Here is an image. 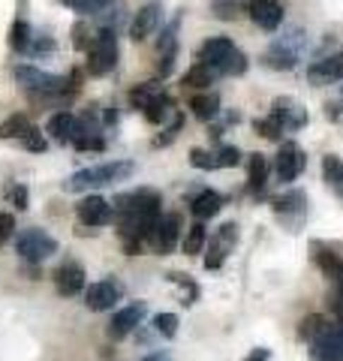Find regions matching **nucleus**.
Returning <instances> with one entry per match:
<instances>
[{
  "label": "nucleus",
  "mask_w": 343,
  "mask_h": 361,
  "mask_svg": "<svg viewBox=\"0 0 343 361\" xmlns=\"http://www.w3.org/2000/svg\"><path fill=\"white\" fill-rule=\"evenodd\" d=\"M160 205H163V196L151 187L133 190V193H121L112 202L114 211V226H118V235L124 241V250L130 256H139L148 247V235H151L154 223L160 220Z\"/></svg>",
  "instance_id": "nucleus-1"
},
{
  "label": "nucleus",
  "mask_w": 343,
  "mask_h": 361,
  "mask_svg": "<svg viewBox=\"0 0 343 361\" xmlns=\"http://www.w3.org/2000/svg\"><path fill=\"white\" fill-rule=\"evenodd\" d=\"M136 172V163L130 160H112V163H100V166H90L82 169L64 180V190L66 193H82V190H97V187H109V184H118V180H127Z\"/></svg>",
  "instance_id": "nucleus-2"
},
{
  "label": "nucleus",
  "mask_w": 343,
  "mask_h": 361,
  "mask_svg": "<svg viewBox=\"0 0 343 361\" xmlns=\"http://www.w3.org/2000/svg\"><path fill=\"white\" fill-rule=\"evenodd\" d=\"M199 63L211 66V70L220 75H244L247 73V54L229 37H214L208 42H202Z\"/></svg>",
  "instance_id": "nucleus-3"
},
{
  "label": "nucleus",
  "mask_w": 343,
  "mask_h": 361,
  "mask_svg": "<svg viewBox=\"0 0 343 361\" xmlns=\"http://www.w3.org/2000/svg\"><path fill=\"white\" fill-rule=\"evenodd\" d=\"M114 66H118V37H114L112 27H106L88 45V73L90 75H109Z\"/></svg>",
  "instance_id": "nucleus-4"
},
{
  "label": "nucleus",
  "mask_w": 343,
  "mask_h": 361,
  "mask_svg": "<svg viewBox=\"0 0 343 361\" xmlns=\"http://www.w3.org/2000/svg\"><path fill=\"white\" fill-rule=\"evenodd\" d=\"M16 253L25 262H42V259L57 253V241L45 229H25L16 238Z\"/></svg>",
  "instance_id": "nucleus-5"
},
{
  "label": "nucleus",
  "mask_w": 343,
  "mask_h": 361,
  "mask_svg": "<svg viewBox=\"0 0 343 361\" xmlns=\"http://www.w3.org/2000/svg\"><path fill=\"white\" fill-rule=\"evenodd\" d=\"M181 235V214H160V220L154 223L151 235H148V247L160 256H169L178 244Z\"/></svg>",
  "instance_id": "nucleus-6"
},
{
  "label": "nucleus",
  "mask_w": 343,
  "mask_h": 361,
  "mask_svg": "<svg viewBox=\"0 0 343 361\" xmlns=\"http://www.w3.org/2000/svg\"><path fill=\"white\" fill-rule=\"evenodd\" d=\"M235 244H238V226L235 223H223L220 229H217L211 235V241H208V256H205V268L208 271H217L220 268L229 253L235 250Z\"/></svg>",
  "instance_id": "nucleus-7"
},
{
  "label": "nucleus",
  "mask_w": 343,
  "mask_h": 361,
  "mask_svg": "<svg viewBox=\"0 0 343 361\" xmlns=\"http://www.w3.org/2000/svg\"><path fill=\"white\" fill-rule=\"evenodd\" d=\"M121 295H124V286L114 277H106L85 289V304H88V310L102 313V310H112L114 304L121 301Z\"/></svg>",
  "instance_id": "nucleus-8"
},
{
  "label": "nucleus",
  "mask_w": 343,
  "mask_h": 361,
  "mask_svg": "<svg viewBox=\"0 0 343 361\" xmlns=\"http://www.w3.org/2000/svg\"><path fill=\"white\" fill-rule=\"evenodd\" d=\"M54 289H57V295H64V298L82 295V289H85V265L76 262V259L61 262L57 271H54Z\"/></svg>",
  "instance_id": "nucleus-9"
},
{
  "label": "nucleus",
  "mask_w": 343,
  "mask_h": 361,
  "mask_svg": "<svg viewBox=\"0 0 343 361\" xmlns=\"http://www.w3.org/2000/svg\"><path fill=\"white\" fill-rule=\"evenodd\" d=\"M307 166V157L301 151V145L295 142H283L280 151H277V160H274V169H277V178L283 180V184H289V180H295Z\"/></svg>",
  "instance_id": "nucleus-10"
},
{
  "label": "nucleus",
  "mask_w": 343,
  "mask_h": 361,
  "mask_svg": "<svg viewBox=\"0 0 343 361\" xmlns=\"http://www.w3.org/2000/svg\"><path fill=\"white\" fill-rule=\"evenodd\" d=\"M145 313H148V307H145L142 301L127 304L124 310H118V313L112 316V322H109V337H112V341H124V337H130V334L142 325Z\"/></svg>",
  "instance_id": "nucleus-11"
},
{
  "label": "nucleus",
  "mask_w": 343,
  "mask_h": 361,
  "mask_svg": "<svg viewBox=\"0 0 343 361\" xmlns=\"http://www.w3.org/2000/svg\"><path fill=\"white\" fill-rule=\"evenodd\" d=\"M311 358L313 361H343V325L325 329L316 341H311Z\"/></svg>",
  "instance_id": "nucleus-12"
},
{
  "label": "nucleus",
  "mask_w": 343,
  "mask_h": 361,
  "mask_svg": "<svg viewBox=\"0 0 343 361\" xmlns=\"http://www.w3.org/2000/svg\"><path fill=\"white\" fill-rule=\"evenodd\" d=\"M160 21H163V4H160V0H151V4H145L139 13L133 16V21H130V37L136 42H145L160 27Z\"/></svg>",
  "instance_id": "nucleus-13"
},
{
  "label": "nucleus",
  "mask_w": 343,
  "mask_h": 361,
  "mask_svg": "<svg viewBox=\"0 0 343 361\" xmlns=\"http://www.w3.org/2000/svg\"><path fill=\"white\" fill-rule=\"evenodd\" d=\"M244 9H247L250 21L259 25L262 30H277L283 25V6L277 0H247Z\"/></svg>",
  "instance_id": "nucleus-14"
},
{
  "label": "nucleus",
  "mask_w": 343,
  "mask_h": 361,
  "mask_svg": "<svg viewBox=\"0 0 343 361\" xmlns=\"http://www.w3.org/2000/svg\"><path fill=\"white\" fill-rule=\"evenodd\" d=\"M76 217L85 226H106V223H112L114 211H112V202H106L102 196H88V199L78 202Z\"/></svg>",
  "instance_id": "nucleus-15"
},
{
  "label": "nucleus",
  "mask_w": 343,
  "mask_h": 361,
  "mask_svg": "<svg viewBox=\"0 0 343 361\" xmlns=\"http://www.w3.org/2000/svg\"><path fill=\"white\" fill-rule=\"evenodd\" d=\"M307 82L316 85V87L343 82V51H340V54H331V58L316 61L311 70H307Z\"/></svg>",
  "instance_id": "nucleus-16"
},
{
  "label": "nucleus",
  "mask_w": 343,
  "mask_h": 361,
  "mask_svg": "<svg viewBox=\"0 0 343 361\" xmlns=\"http://www.w3.org/2000/svg\"><path fill=\"white\" fill-rule=\"evenodd\" d=\"M271 115L280 121L283 130H301L307 123V109L301 103H295L292 97H277V99H274Z\"/></svg>",
  "instance_id": "nucleus-17"
},
{
  "label": "nucleus",
  "mask_w": 343,
  "mask_h": 361,
  "mask_svg": "<svg viewBox=\"0 0 343 361\" xmlns=\"http://www.w3.org/2000/svg\"><path fill=\"white\" fill-rule=\"evenodd\" d=\"M175 33H178V18L163 30V37H160V45H157V49H160L157 73L163 75V78L172 73V66H175V58H178V37H175Z\"/></svg>",
  "instance_id": "nucleus-18"
},
{
  "label": "nucleus",
  "mask_w": 343,
  "mask_h": 361,
  "mask_svg": "<svg viewBox=\"0 0 343 361\" xmlns=\"http://www.w3.org/2000/svg\"><path fill=\"white\" fill-rule=\"evenodd\" d=\"M299 58H301V51H299V45H292V39H277L268 49L265 63L271 70H292L299 63Z\"/></svg>",
  "instance_id": "nucleus-19"
},
{
  "label": "nucleus",
  "mask_w": 343,
  "mask_h": 361,
  "mask_svg": "<svg viewBox=\"0 0 343 361\" xmlns=\"http://www.w3.org/2000/svg\"><path fill=\"white\" fill-rule=\"evenodd\" d=\"M45 133H49V139H54L57 145H73L76 139V115L70 111H54L45 123Z\"/></svg>",
  "instance_id": "nucleus-20"
},
{
  "label": "nucleus",
  "mask_w": 343,
  "mask_h": 361,
  "mask_svg": "<svg viewBox=\"0 0 343 361\" xmlns=\"http://www.w3.org/2000/svg\"><path fill=\"white\" fill-rule=\"evenodd\" d=\"M268 184V160L262 154H250L247 163V193L250 196H262Z\"/></svg>",
  "instance_id": "nucleus-21"
},
{
  "label": "nucleus",
  "mask_w": 343,
  "mask_h": 361,
  "mask_svg": "<svg viewBox=\"0 0 343 361\" xmlns=\"http://www.w3.org/2000/svg\"><path fill=\"white\" fill-rule=\"evenodd\" d=\"M220 208H223V196L214 193V190H202V193L190 202L193 217L202 220V223L208 220V217H214V214H220Z\"/></svg>",
  "instance_id": "nucleus-22"
},
{
  "label": "nucleus",
  "mask_w": 343,
  "mask_h": 361,
  "mask_svg": "<svg viewBox=\"0 0 343 361\" xmlns=\"http://www.w3.org/2000/svg\"><path fill=\"white\" fill-rule=\"evenodd\" d=\"M33 130H37V127L30 123L28 115H9L4 123H0V139H6V142H25Z\"/></svg>",
  "instance_id": "nucleus-23"
},
{
  "label": "nucleus",
  "mask_w": 343,
  "mask_h": 361,
  "mask_svg": "<svg viewBox=\"0 0 343 361\" xmlns=\"http://www.w3.org/2000/svg\"><path fill=\"white\" fill-rule=\"evenodd\" d=\"M271 208H274V214H277V217H283V220H289V214H295V217L301 220L304 214H307V196H304V193H286V196H280V199H274Z\"/></svg>",
  "instance_id": "nucleus-24"
},
{
  "label": "nucleus",
  "mask_w": 343,
  "mask_h": 361,
  "mask_svg": "<svg viewBox=\"0 0 343 361\" xmlns=\"http://www.w3.org/2000/svg\"><path fill=\"white\" fill-rule=\"evenodd\" d=\"M323 178H325V184L343 199V160L337 154L323 157Z\"/></svg>",
  "instance_id": "nucleus-25"
},
{
  "label": "nucleus",
  "mask_w": 343,
  "mask_h": 361,
  "mask_svg": "<svg viewBox=\"0 0 343 361\" xmlns=\"http://www.w3.org/2000/svg\"><path fill=\"white\" fill-rule=\"evenodd\" d=\"M190 109L199 121H214L220 115V97L217 94H196L190 99Z\"/></svg>",
  "instance_id": "nucleus-26"
},
{
  "label": "nucleus",
  "mask_w": 343,
  "mask_h": 361,
  "mask_svg": "<svg viewBox=\"0 0 343 361\" xmlns=\"http://www.w3.org/2000/svg\"><path fill=\"white\" fill-rule=\"evenodd\" d=\"M142 115H145L148 121H151V123H163L166 118L175 115V103H172V99L166 97V90H163V94L154 97L151 103H148V106L142 109Z\"/></svg>",
  "instance_id": "nucleus-27"
},
{
  "label": "nucleus",
  "mask_w": 343,
  "mask_h": 361,
  "mask_svg": "<svg viewBox=\"0 0 343 361\" xmlns=\"http://www.w3.org/2000/svg\"><path fill=\"white\" fill-rule=\"evenodd\" d=\"M30 39H33L30 25H28L25 18H18L16 25L9 27V49L18 51V54H25V51H28V45H30Z\"/></svg>",
  "instance_id": "nucleus-28"
},
{
  "label": "nucleus",
  "mask_w": 343,
  "mask_h": 361,
  "mask_svg": "<svg viewBox=\"0 0 343 361\" xmlns=\"http://www.w3.org/2000/svg\"><path fill=\"white\" fill-rule=\"evenodd\" d=\"M205 244H208V232H205V223L196 220V223L190 226L187 238H184V253L187 256H199L205 250Z\"/></svg>",
  "instance_id": "nucleus-29"
},
{
  "label": "nucleus",
  "mask_w": 343,
  "mask_h": 361,
  "mask_svg": "<svg viewBox=\"0 0 343 361\" xmlns=\"http://www.w3.org/2000/svg\"><path fill=\"white\" fill-rule=\"evenodd\" d=\"M214 70L211 66H205V63H193L190 70H187V75H184V85L187 87H199V90H205V87H211L214 85Z\"/></svg>",
  "instance_id": "nucleus-30"
},
{
  "label": "nucleus",
  "mask_w": 343,
  "mask_h": 361,
  "mask_svg": "<svg viewBox=\"0 0 343 361\" xmlns=\"http://www.w3.org/2000/svg\"><path fill=\"white\" fill-rule=\"evenodd\" d=\"M160 94H163L160 82H142V85H136V87L130 90V103H133L136 109H145V106L151 103L154 97H160Z\"/></svg>",
  "instance_id": "nucleus-31"
},
{
  "label": "nucleus",
  "mask_w": 343,
  "mask_h": 361,
  "mask_svg": "<svg viewBox=\"0 0 343 361\" xmlns=\"http://www.w3.org/2000/svg\"><path fill=\"white\" fill-rule=\"evenodd\" d=\"M61 4L70 6L78 16H100L102 9H109L114 4V0H61Z\"/></svg>",
  "instance_id": "nucleus-32"
},
{
  "label": "nucleus",
  "mask_w": 343,
  "mask_h": 361,
  "mask_svg": "<svg viewBox=\"0 0 343 361\" xmlns=\"http://www.w3.org/2000/svg\"><path fill=\"white\" fill-rule=\"evenodd\" d=\"M154 331L160 337H166V341H172V337L178 334V316L175 313H157L154 316Z\"/></svg>",
  "instance_id": "nucleus-33"
},
{
  "label": "nucleus",
  "mask_w": 343,
  "mask_h": 361,
  "mask_svg": "<svg viewBox=\"0 0 343 361\" xmlns=\"http://www.w3.org/2000/svg\"><path fill=\"white\" fill-rule=\"evenodd\" d=\"M190 166H193V169H205V172H214V169H217V154H214V151L193 148V151H190Z\"/></svg>",
  "instance_id": "nucleus-34"
},
{
  "label": "nucleus",
  "mask_w": 343,
  "mask_h": 361,
  "mask_svg": "<svg viewBox=\"0 0 343 361\" xmlns=\"http://www.w3.org/2000/svg\"><path fill=\"white\" fill-rule=\"evenodd\" d=\"M211 9H214V16L217 18H235L238 13H241V0H211Z\"/></svg>",
  "instance_id": "nucleus-35"
},
{
  "label": "nucleus",
  "mask_w": 343,
  "mask_h": 361,
  "mask_svg": "<svg viewBox=\"0 0 343 361\" xmlns=\"http://www.w3.org/2000/svg\"><path fill=\"white\" fill-rule=\"evenodd\" d=\"M217 169H232L241 163V151L235 148V145H223V148H217Z\"/></svg>",
  "instance_id": "nucleus-36"
},
{
  "label": "nucleus",
  "mask_w": 343,
  "mask_h": 361,
  "mask_svg": "<svg viewBox=\"0 0 343 361\" xmlns=\"http://www.w3.org/2000/svg\"><path fill=\"white\" fill-rule=\"evenodd\" d=\"M253 130H256L259 135H265V139H280V133H283L280 121L274 118V115H268V118H259V121L253 123Z\"/></svg>",
  "instance_id": "nucleus-37"
},
{
  "label": "nucleus",
  "mask_w": 343,
  "mask_h": 361,
  "mask_svg": "<svg viewBox=\"0 0 343 361\" xmlns=\"http://www.w3.org/2000/svg\"><path fill=\"white\" fill-rule=\"evenodd\" d=\"M325 329H328V325H325L323 316H311V319H304V322H301L299 334H301V337H311V341H316V337L323 334Z\"/></svg>",
  "instance_id": "nucleus-38"
},
{
  "label": "nucleus",
  "mask_w": 343,
  "mask_h": 361,
  "mask_svg": "<svg viewBox=\"0 0 343 361\" xmlns=\"http://www.w3.org/2000/svg\"><path fill=\"white\" fill-rule=\"evenodd\" d=\"M54 49H57V45H54V39H52V37H33L25 54H33V58H42V54H52Z\"/></svg>",
  "instance_id": "nucleus-39"
},
{
  "label": "nucleus",
  "mask_w": 343,
  "mask_h": 361,
  "mask_svg": "<svg viewBox=\"0 0 343 361\" xmlns=\"http://www.w3.org/2000/svg\"><path fill=\"white\" fill-rule=\"evenodd\" d=\"M6 199L13 202V205L18 211H25L28 208V187L25 184H13V187H6Z\"/></svg>",
  "instance_id": "nucleus-40"
},
{
  "label": "nucleus",
  "mask_w": 343,
  "mask_h": 361,
  "mask_svg": "<svg viewBox=\"0 0 343 361\" xmlns=\"http://www.w3.org/2000/svg\"><path fill=\"white\" fill-rule=\"evenodd\" d=\"M13 232H16V217H13V214H4V211H0V247H4L9 238H13Z\"/></svg>",
  "instance_id": "nucleus-41"
},
{
  "label": "nucleus",
  "mask_w": 343,
  "mask_h": 361,
  "mask_svg": "<svg viewBox=\"0 0 343 361\" xmlns=\"http://www.w3.org/2000/svg\"><path fill=\"white\" fill-rule=\"evenodd\" d=\"M90 42H94L90 30H88L85 25H76V27H73V45H76V49H78V51H88Z\"/></svg>",
  "instance_id": "nucleus-42"
},
{
  "label": "nucleus",
  "mask_w": 343,
  "mask_h": 361,
  "mask_svg": "<svg viewBox=\"0 0 343 361\" xmlns=\"http://www.w3.org/2000/svg\"><path fill=\"white\" fill-rule=\"evenodd\" d=\"M169 280H172V283H178V286H184V289H187V304L196 301L199 286L193 283V280H187V274H169Z\"/></svg>",
  "instance_id": "nucleus-43"
},
{
  "label": "nucleus",
  "mask_w": 343,
  "mask_h": 361,
  "mask_svg": "<svg viewBox=\"0 0 343 361\" xmlns=\"http://www.w3.org/2000/svg\"><path fill=\"white\" fill-rule=\"evenodd\" d=\"M181 127H184V118H181V115H172V123H169L166 135H160V139H157L154 145H157V148H160V145H169V142H172V139H175V135L181 133Z\"/></svg>",
  "instance_id": "nucleus-44"
},
{
  "label": "nucleus",
  "mask_w": 343,
  "mask_h": 361,
  "mask_svg": "<svg viewBox=\"0 0 343 361\" xmlns=\"http://www.w3.org/2000/svg\"><path fill=\"white\" fill-rule=\"evenodd\" d=\"M21 145H25L28 151H37V154H42L45 148H49V142H45V135H42L40 130H33V133H30V135H28V139L21 142Z\"/></svg>",
  "instance_id": "nucleus-45"
},
{
  "label": "nucleus",
  "mask_w": 343,
  "mask_h": 361,
  "mask_svg": "<svg viewBox=\"0 0 343 361\" xmlns=\"http://www.w3.org/2000/svg\"><path fill=\"white\" fill-rule=\"evenodd\" d=\"M268 358H271L268 349H253V353H250L244 361H268Z\"/></svg>",
  "instance_id": "nucleus-46"
},
{
  "label": "nucleus",
  "mask_w": 343,
  "mask_h": 361,
  "mask_svg": "<svg viewBox=\"0 0 343 361\" xmlns=\"http://www.w3.org/2000/svg\"><path fill=\"white\" fill-rule=\"evenodd\" d=\"M340 111H343V103H340V106H331V103H328V111H325V115H328V118H337Z\"/></svg>",
  "instance_id": "nucleus-47"
},
{
  "label": "nucleus",
  "mask_w": 343,
  "mask_h": 361,
  "mask_svg": "<svg viewBox=\"0 0 343 361\" xmlns=\"http://www.w3.org/2000/svg\"><path fill=\"white\" fill-rule=\"evenodd\" d=\"M142 361H169V353H154V355H148Z\"/></svg>",
  "instance_id": "nucleus-48"
}]
</instances>
